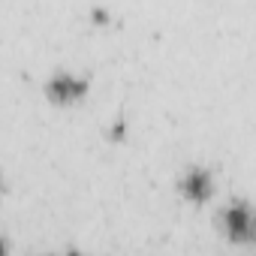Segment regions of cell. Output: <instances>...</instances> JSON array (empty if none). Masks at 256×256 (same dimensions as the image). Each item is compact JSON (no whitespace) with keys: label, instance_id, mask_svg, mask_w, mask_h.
Wrapping results in <instances>:
<instances>
[{"label":"cell","instance_id":"6","mask_svg":"<svg viewBox=\"0 0 256 256\" xmlns=\"http://www.w3.org/2000/svg\"><path fill=\"white\" fill-rule=\"evenodd\" d=\"M6 253H10V247H6V238L0 235V256H6Z\"/></svg>","mask_w":256,"mask_h":256},{"label":"cell","instance_id":"3","mask_svg":"<svg viewBox=\"0 0 256 256\" xmlns=\"http://www.w3.org/2000/svg\"><path fill=\"white\" fill-rule=\"evenodd\" d=\"M178 187H181V196H184V199L202 205V202H208V199L214 196V175H211L205 166H193V169L181 178Z\"/></svg>","mask_w":256,"mask_h":256},{"label":"cell","instance_id":"2","mask_svg":"<svg viewBox=\"0 0 256 256\" xmlns=\"http://www.w3.org/2000/svg\"><path fill=\"white\" fill-rule=\"evenodd\" d=\"M90 88V78L84 76H76V72H66V70H58L48 82H46V94L52 102L58 106H70V102H78Z\"/></svg>","mask_w":256,"mask_h":256},{"label":"cell","instance_id":"8","mask_svg":"<svg viewBox=\"0 0 256 256\" xmlns=\"http://www.w3.org/2000/svg\"><path fill=\"white\" fill-rule=\"evenodd\" d=\"M42 256H54V253H42Z\"/></svg>","mask_w":256,"mask_h":256},{"label":"cell","instance_id":"7","mask_svg":"<svg viewBox=\"0 0 256 256\" xmlns=\"http://www.w3.org/2000/svg\"><path fill=\"white\" fill-rule=\"evenodd\" d=\"M64 256H84V253H82V250H66Z\"/></svg>","mask_w":256,"mask_h":256},{"label":"cell","instance_id":"4","mask_svg":"<svg viewBox=\"0 0 256 256\" xmlns=\"http://www.w3.org/2000/svg\"><path fill=\"white\" fill-rule=\"evenodd\" d=\"M90 18H94V22H100V24H106V22L112 18V12H108L106 6H94V10H90Z\"/></svg>","mask_w":256,"mask_h":256},{"label":"cell","instance_id":"1","mask_svg":"<svg viewBox=\"0 0 256 256\" xmlns=\"http://www.w3.org/2000/svg\"><path fill=\"white\" fill-rule=\"evenodd\" d=\"M220 220H223L226 238L232 244H250L253 241V208H250L247 199H232L223 208Z\"/></svg>","mask_w":256,"mask_h":256},{"label":"cell","instance_id":"5","mask_svg":"<svg viewBox=\"0 0 256 256\" xmlns=\"http://www.w3.org/2000/svg\"><path fill=\"white\" fill-rule=\"evenodd\" d=\"M108 136H114V139H120V136H124V120H118V124L112 126V130H108Z\"/></svg>","mask_w":256,"mask_h":256}]
</instances>
